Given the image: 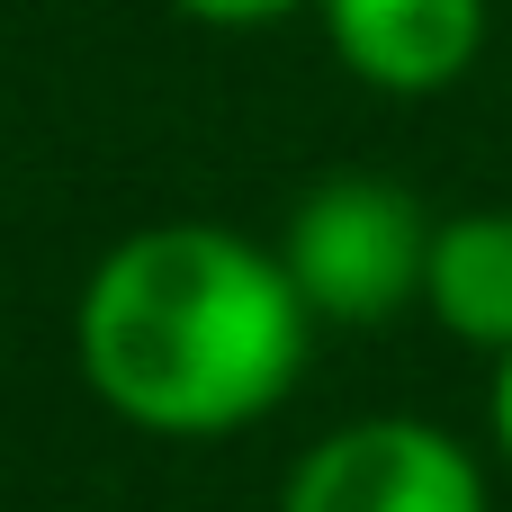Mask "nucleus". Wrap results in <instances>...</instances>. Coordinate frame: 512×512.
Returning <instances> with one entry per match:
<instances>
[{
  "label": "nucleus",
  "instance_id": "nucleus-2",
  "mask_svg": "<svg viewBox=\"0 0 512 512\" xmlns=\"http://www.w3.org/2000/svg\"><path fill=\"white\" fill-rule=\"evenodd\" d=\"M270 252L288 261L315 324H387V315L423 306L432 207L387 171H333L288 207Z\"/></svg>",
  "mask_w": 512,
  "mask_h": 512
},
{
  "label": "nucleus",
  "instance_id": "nucleus-5",
  "mask_svg": "<svg viewBox=\"0 0 512 512\" xmlns=\"http://www.w3.org/2000/svg\"><path fill=\"white\" fill-rule=\"evenodd\" d=\"M423 306L450 342L504 360L512 351V207H459L432 225Z\"/></svg>",
  "mask_w": 512,
  "mask_h": 512
},
{
  "label": "nucleus",
  "instance_id": "nucleus-3",
  "mask_svg": "<svg viewBox=\"0 0 512 512\" xmlns=\"http://www.w3.org/2000/svg\"><path fill=\"white\" fill-rule=\"evenodd\" d=\"M279 512H495L486 459L423 414H360L297 450Z\"/></svg>",
  "mask_w": 512,
  "mask_h": 512
},
{
  "label": "nucleus",
  "instance_id": "nucleus-7",
  "mask_svg": "<svg viewBox=\"0 0 512 512\" xmlns=\"http://www.w3.org/2000/svg\"><path fill=\"white\" fill-rule=\"evenodd\" d=\"M486 423H495V450L512 459V351L495 360V387H486Z\"/></svg>",
  "mask_w": 512,
  "mask_h": 512
},
{
  "label": "nucleus",
  "instance_id": "nucleus-4",
  "mask_svg": "<svg viewBox=\"0 0 512 512\" xmlns=\"http://www.w3.org/2000/svg\"><path fill=\"white\" fill-rule=\"evenodd\" d=\"M333 63L387 99H441L477 72L495 9L486 0H315Z\"/></svg>",
  "mask_w": 512,
  "mask_h": 512
},
{
  "label": "nucleus",
  "instance_id": "nucleus-6",
  "mask_svg": "<svg viewBox=\"0 0 512 512\" xmlns=\"http://www.w3.org/2000/svg\"><path fill=\"white\" fill-rule=\"evenodd\" d=\"M180 18H198V27H279V18H297V9H315V0H171Z\"/></svg>",
  "mask_w": 512,
  "mask_h": 512
},
{
  "label": "nucleus",
  "instance_id": "nucleus-1",
  "mask_svg": "<svg viewBox=\"0 0 512 512\" xmlns=\"http://www.w3.org/2000/svg\"><path fill=\"white\" fill-rule=\"evenodd\" d=\"M306 351L315 315L288 261L207 216L117 234L72 306V360L90 396L153 441L252 432L297 396Z\"/></svg>",
  "mask_w": 512,
  "mask_h": 512
}]
</instances>
